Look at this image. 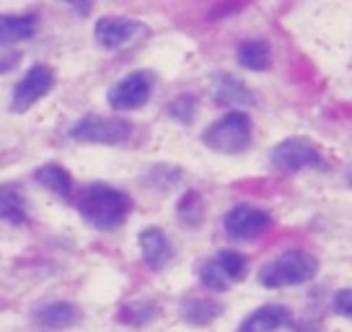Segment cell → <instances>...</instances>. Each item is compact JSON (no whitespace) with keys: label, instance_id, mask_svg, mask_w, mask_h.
Wrapping results in <instances>:
<instances>
[{"label":"cell","instance_id":"7","mask_svg":"<svg viewBox=\"0 0 352 332\" xmlns=\"http://www.w3.org/2000/svg\"><path fill=\"white\" fill-rule=\"evenodd\" d=\"M270 164L277 172H300V169H314V166H324V156L316 145L308 138H285L270 151Z\"/></svg>","mask_w":352,"mask_h":332},{"label":"cell","instance_id":"16","mask_svg":"<svg viewBox=\"0 0 352 332\" xmlns=\"http://www.w3.org/2000/svg\"><path fill=\"white\" fill-rule=\"evenodd\" d=\"M236 60L239 65L246 68V70H270L272 65V47L267 39H243L241 45L236 47Z\"/></svg>","mask_w":352,"mask_h":332},{"label":"cell","instance_id":"3","mask_svg":"<svg viewBox=\"0 0 352 332\" xmlns=\"http://www.w3.org/2000/svg\"><path fill=\"white\" fill-rule=\"evenodd\" d=\"M316 273H319V260L316 257L303 252V249H287L259 270V283L264 288L303 286L308 280H314Z\"/></svg>","mask_w":352,"mask_h":332},{"label":"cell","instance_id":"19","mask_svg":"<svg viewBox=\"0 0 352 332\" xmlns=\"http://www.w3.org/2000/svg\"><path fill=\"white\" fill-rule=\"evenodd\" d=\"M212 262L223 270V276L231 280V286L246 280V276H249V260L236 249H220L218 255H212Z\"/></svg>","mask_w":352,"mask_h":332},{"label":"cell","instance_id":"21","mask_svg":"<svg viewBox=\"0 0 352 332\" xmlns=\"http://www.w3.org/2000/svg\"><path fill=\"white\" fill-rule=\"evenodd\" d=\"M202 198H199L197 192H187L184 198L179 200V208H176V216H179V221L184 223L187 229H195L202 223Z\"/></svg>","mask_w":352,"mask_h":332},{"label":"cell","instance_id":"15","mask_svg":"<svg viewBox=\"0 0 352 332\" xmlns=\"http://www.w3.org/2000/svg\"><path fill=\"white\" fill-rule=\"evenodd\" d=\"M34 182L44 187L47 192H52L57 198L70 200L73 198V177L65 166L60 164H42L34 172Z\"/></svg>","mask_w":352,"mask_h":332},{"label":"cell","instance_id":"17","mask_svg":"<svg viewBox=\"0 0 352 332\" xmlns=\"http://www.w3.org/2000/svg\"><path fill=\"white\" fill-rule=\"evenodd\" d=\"M220 314H223V307L215 299H208V296H187L182 301V317L192 327H208L210 322H215Z\"/></svg>","mask_w":352,"mask_h":332},{"label":"cell","instance_id":"6","mask_svg":"<svg viewBox=\"0 0 352 332\" xmlns=\"http://www.w3.org/2000/svg\"><path fill=\"white\" fill-rule=\"evenodd\" d=\"M223 229H226V236L233 242H254L272 229V218L259 205L239 203L223 216Z\"/></svg>","mask_w":352,"mask_h":332},{"label":"cell","instance_id":"2","mask_svg":"<svg viewBox=\"0 0 352 332\" xmlns=\"http://www.w3.org/2000/svg\"><path fill=\"white\" fill-rule=\"evenodd\" d=\"M254 138V125L252 117L243 110H231L226 112L223 117L210 125L208 130L202 133V143L208 145L210 151L226 156L243 154Z\"/></svg>","mask_w":352,"mask_h":332},{"label":"cell","instance_id":"5","mask_svg":"<svg viewBox=\"0 0 352 332\" xmlns=\"http://www.w3.org/2000/svg\"><path fill=\"white\" fill-rule=\"evenodd\" d=\"M155 76L151 70H132L124 78H120L107 94V101L114 112H132L143 110L145 104L151 101L153 94Z\"/></svg>","mask_w":352,"mask_h":332},{"label":"cell","instance_id":"9","mask_svg":"<svg viewBox=\"0 0 352 332\" xmlns=\"http://www.w3.org/2000/svg\"><path fill=\"white\" fill-rule=\"evenodd\" d=\"M145 34H148V26L138 19H130V16H101L94 26L96 42L104 50H111V52L130 47L132 42H138Z\"/></svg>","mask_w":352,"mask_h":332},{"label":"cell","instance_id":"14","mask_svg":"<svg viewBox=\"0 0 352 332\" xmlns=\"http://www.w3.org/2000/svg\"><path fill=\"white\" fill-rule=\"evenodd\" d=\"M39 32V16L26 13H0V47H13L32 39Z\"/></svg>","mask_w":352,"mask_h":332},{"label":"cell","instance_id":"25","mask_svg":"<svg viewBox=\"0 0 352 332\" xmlns=\"http://www.w3.org/2000/svg\"><path fill=\"white\" fill-rule=\"evenodd\" d=\"M350 299H352V293H350V288H340L337 293H334V311L337 314H342V317H350L352 311H350Z\"/></svg>","mask_w":352,"mask_h":332},{"label":"cell","instance_id":"4","mask_svg":"<svg viewBox=\"0 0 352 332\" xmlns=\"http://www.w3.org/2000/svg\"><path fill=\"white\" fill-rule=\"evenodd\" d=\"M67 138L88 145H122L132 138V122L124 117L86 114L67 127Z\"/></svg>","mask_w":352,"mask_h":332},{"label":"cell","instance_id":"10","mask_svg":"<svg viewBox=\"0 0 352 332\" xmlns=\"http://www.w3.org/2000/svg\"><path fill=\"white\" fill-rule=\"evenodd\" d=\"M138 247H140L143 262L155 273L164 270L174 260V244L168 242V236L158 226H145L143 231L138 234Z\"/></svg>","mask_w":352,"mask_h":332},{"label":"cell","instance_id":"12","mask_svg":"<svg viewBox=\"0 0 352 332\" xmlns=\"http://www.w3.org/2000/svg\"><path fill=\"white\" fill-rule=\"evenodd\" d=\"M32 322L44 332L67 330L80 322V309L70 301H50L32 311Z\"/></svg>","mask_w":352,"mask_h":332},{"label":"cell","instance_id":"8","mask_svg":"<svg viewBox=\"0 0 352 332\" xmlns=\"http://www.w3.org/2000/svg\"><path fill=\"white\" fill-rule=\"evenodd\" d=\"M55 89V70L50 65H44V63H36L32 65L21 78H19V83L13 86V94H11V110L13 112H29L36 104V101H42L50 91Z\"/></svg>","mask_w":352,"mask_h":332},{"label":"cell","instance_id":"1","mask_svg":"<svg viewBox=\"0 0 352 332\" xmlns=\"http://www.w3.org/2000/svg\"><path fill=\"white\" fill-rule=\"evenodd\" d=\"M76 211L96 231H114L130 218L132 198L109 182H91L78 192Z\"/></svg>","mask_w":352,"mask_h":332},{"label":"cell","instance_id":"11","mask_svg":"<svg viewBox=\"0 0 352 332\" xmlns=\"http://www.w3.org/2000/svg\"><path fill=\"white\" fill-rule=\"evenodd\" d=\"M293 327V311L285 304H264L254 309L236 332H280Z\"/></svg>","mask_w":352,"mask_h":332},{"label":"cell","instance_id":"24","mask_svg":"<svg viewBox=\"0 0 352 332\" xmlns=\"http://www.w3.org/2000/svg\"><path fill=\"white\" fill-rule=\"evenodd\" d=\"M179 179H182V172H179V169H174V166L158 164V166H153V169H151V182H153V185H158L161 189L176 185Z\"/></svg>","mask_w":352,"mask_h":332},{"label":"cell","instance_id":"20","mask_svg":"<svg viewBox=\"0 0 352 332\" xmlns=\"http://www.w3.org/2000/svg\"><path fill=\"white\" fill-rule=\"evenodd\" d=\"M155 317H158V307L151 304V301L127 304V307H122V311H120V322L130 324V327H143V324H148V322L155 320Z\"/></svg>","mask_w":352,"mask_h":332},{"label":"cell","instance_id":"23","mask_svg":"<svg viewBox=\"0 0 352 332\" xmlns=\"http://www.w3.org/2000/svg\"><path fill=\"white\" fill-rule=\"evenodd\" d=\"M168 114H171L176 122H182V125H192L195 114H197V96H192V94L176 96V99L168 104Z\"/></svg>","mask_w":352,"mask_h":332},{"label":"cell","instance_id":"13","mask_svg":"<svg viewBox=\"0 0 352 332\" xmlns=\"http://www.w3.org/2000/svg\"><path fill=\"white\" fill-rule=\"evenodd\" d=\"M212 101L220 107H252L256 104V94H254L241 78L231 76V73H218L212 78Z\"/></svg>","mask_w":352,"mask_h":332},{"label":"cell","instance_id":"18","mask_svg":"<svg viewBox=\"0 0 352 332\" xmlns=\"http://www.w3.org/2000/svg\"><path fill=\"white\" fill-rule=\"evenodd\" d=\"M0 221L11 226H23L26 216V198L16 185H0Z\"/></svg>","mask_w":352,"mask_h":332},{"label":"cell","instance_id":"22","mask_svg":"<svg viewBox=\"0 0 352 332\" xmlns=\"http://www.w3.org/2000/svg\"><path fill=\"white\" fill-rule=\"evenodd\" d=\"M197 273H199V283L208 288V291H212V293H226V291L231 288V280L223 276V270L212 262V257L199 265Z\"/></svg>","mask_w":352,"mask_h":332}]
</instances>
